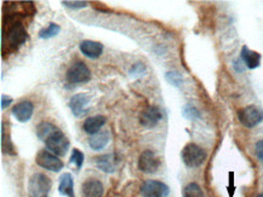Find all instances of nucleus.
Listing matches in <instances>:
<instances>
[{
    "instance_id": "obj_1",
    "label": "nucleus",
    "mask_w": 263,
    "mask_h": 197,
    "mask_svg": "<svg viewBox=\"0 0 263 197\" xmlns=\"http://www.w3.org/2000/svg\"><path fill=\"white\" fill-rule=\"evenodd\" d=\"M51 185V179L48 176L35 173L28 180V197H48Z\"/></svg>"
},
{
    "instance_id": "obj_2",
    "label": "nucleus",
    "mask_w": 263,
    "mask_h": 197,
    "mask_svg": "<svg viewBox=\"0 0 263 197\" xmlns=\"http://www.w3.org/2000/svg\"><path fill=\"white\" fill-rule=\"evenodd\" d=\"M182 160L184 165L190 168H197L200 167L206 160V152L203 148L194 144V143H188L182 150Z\"/></svg>"
},
{
    "instance_id": "obj_3",
    "label": "nucleus",
    "mask_w": 263,
    "mask_h": 197,
    "mask_svg": "<svg viewBox=\"0 0 263 197\" xmlns=\"http://www.w3.org/2000/svg\"><path fill=\"white\" fill-rule=\"evenodd\" d=\"M69 140L67 138V136L61 131L60 128H57L56 131H53L48 138L45 139V146L49 151L55 154L56 156H65L67 151L69 149Z\"/></svg>"
},
{
    "instance_id": "obj_4",
    "label": "nucleus",
    "mask_w": 263,
    "mask_h": 197,
    "mask_svg": "<svg viewBox=\"0 0 263 197\" xmlns=\"http://www.w3.org/2000/svg\"><path fill=\"white\" fill-rule=\"evenodd\" d=\"M66 79L69 83H86L91 80V70L84 62H76L67 70Z\"/></svg>"
},
{
    "instance_id": "obj_5",
    "label": "nucleus",
    "mask_w": 263,
    "mask_h": 197,
    "mask_svg": "<svg viewBox=\"0 0 263 197\" xmlns=\"http://www.w3.org/2000/svg\"><path fill=\"white\" fill-rule=\"evenodd\" d=\"M238 119L245 127L252 128L257 126L263 120V110L255 105H249L238 112Z\"/></svg>"
},
{
    "instance_id": "obj_6",
    "label": "nucleus",
    "mask_w": 263,
    "mask_h": 197,
    "mask_svg": "<svg viewBox=\"0 0 263 197\" xmlns=\"http://www.w3.org/2000/svg\"><path fill=\"white\" fill-rule=\"evenodd\" d=\"M35 161L38 163V166L42 167L44 169H48V171L51 172H60L61 169L63 168V162L59 159V156H56L55 154L49 151L48 149L40 150V151L36 154Z\"/></svg>"
},
{
    "instance_id": "obj_7",
    "label": "nucleus",
    "mask_w": 263,
    "mask_h": 197,
    "mask_svg": "<svg viewBox=\"0 0 263 197\" xmlns=\"http://www.w3.org/2000/svg\"><path fill=\"white\" fill-rule=\"evenodd\" d=\"M160 167V160L153 150H144L138 158V169L147 174H154Z\"/></svg>"
},
{
    "instance_id": "obj_8",
    "label": "nucleus",
    "mask_w": 263,
    "mask_h": 197,
    "mask_svg": "<svg viewBox=\"0 0 263 197\" xmlns=\"http://www.w3.org/2000/svg\"><path fill=\"white\" fill-rule=\"evenodd\" d=\"M141 195L143 197H167L170 195V188L159 180H146L141 186Z\"/></svg>"
},
{
    "instance_id": "obj_9",
    "label": "nucleus",
    "mask_w": 263,
    "mask_h": 197,
    "mask_svg": "<svg viewBox=\"0 0 263 197\" xmlns=\"http://www.w3.org/2000/svg\"><path fill=\"white\" fill-rule=\"evenodd\" d=\"M163 114L159 106L149 105L140 114V123L144 128H154L161 121Z\"/></svg>"
},
{
    "instance_id": "obj_10",
    "label": "nucleus",
    "mask_w": 263,
    "mask_h": 197,
    "mask_svg": "<svg viewBox=\"0 0 263 197\" xmlns=\"http://www.w3.org/2000/svg\"><path fill=\"white\" fill-rule=\"evenodd\" d=\"M90 97L85 95V93H78V95H74L69 101V108L72 110V114L76 118H82L83 115H85L89 113L90 109Z\"/></svg>"
},
{
    "instance_id": "obj_11",
    "label": "nucleus",
    "mask_w": 263,
    "mask_h": 197,
    "mask_svg": "<svg viewBox=\"0 0 263 197\" xmlns=\"http://www.w3.org/2000/svg\"><path fill=\"white\" fill-rule=\"evenodd\" d=\"M33 110H34V105L29 101H22L16 104L12 108V115L15 119L20 122H27L29 121L33 115Z\"/></svg>"
},
{
    "instance_id": "obj_12",
    "label": "nucleus",
    "mask_w": 263,
    "mask_h": 197,
    "mask_svg": "<svg viewBox=\"0 0 263 197\" xmlns=\"http://www.w3.org/2000/svg\"><path fill=\"white\" fill-rule=\"evenodd\" d=\"M79 49L84 56L91 59L99 58L103 52V45L99 41H93V40H84L80 42Z\"/></svg>"
},
{
    "instance_id": "obj_13",
    "label": "nucleus",
    "mask_w": 263,
    "mask_h": 197,
    "mask_svg": "<svg viewBox=\"0 0 263 197\" xmlns=\"http://www.w3.org/2000/svg\"><path fill=\"white\" fill-rule=\"evenodd\" d=\"M103 184L97 179H87L82 185L83 197H103Z\"/></svg>"
},
{
    "instance_id": "obj_14",
    "label": "nucleus",
    "mask_w": 263,
    "mask_h": 197,
    "mask_svg": "<svg viewBox=\"0 0 263 197\" xmlns=\"http://www.w3.org/2000/svg\"><path fill=\"white\" fill-rule=\"evenodd\" d=\"M119 159L116 154H107L96 159V166L100 171L104 173H114L117 171Z\"/></svg>"
},
{
    "instance_id": "obj_15",
    "label": "nucleus",
    "mask_w": 263,
    "mask_h": 197,
    "mask_svg": "<svg viewBox=\"0 0 263 197\" xmlns=\"http://www.w3.org/2000/svg\"><path fill=\"white\" fill-rule=\"evenodd\" d=\"M240 59L245 63L246 68L256 69L261 64V55L258 52L252 51L248 46H242L240 52Z\"/></svg>"
},
{
    "instance_id": "obj_16",
    "label": "nucleus",
    "mask_w": 263,
    "mask_h": 197,
    "mask_svg": "<svg viewBox=\"0 0 263 197\" xmlns=\"http://www.w3.org/2000/svg\"><path fill=\"white\" fill-rule=\"evenodd\" d=\"M104 123H106V118L103 115H95L91 116V118H87L85 121H84L83 129L85 131L87 135H96V133L100 132V129L103 127Z\"/></svg>"
},
{
    "instance_id": "obj_17",
    "label": "nucleus",
    "mask_w": 263,
    "mask_h": 197,
    "mask_svg": "<svg viewBox=\"0 0 263 197\" xmlns=\"http://www.w3.org/2000/svg\"><path fill=\"white\" fill-rule=\"evenodd\" d=\"M59 192L66 197H76V195H74V180L70 173H63L61 176Z\"/></svg>"
},
{
    "instance_id": "obj_18",
    "label": "nucleus",
    "mask_w": 263,
    "mask_h": 197,
    "mask_svg": "<svg viewBox=\"0 0 263 197\" xmlns=\"http://www.w3.org/2000/svg\"><path fill=\"white\" fill-rule=\"evenodd\" d=\"M110 140V135L108 131H103V132H99L96 135L91 136L89 139V145L90 148L95 151H100L106 148Z\"/></svg>"
},
{
    "instance_id": "obj_19",
    "label": "nucleus",
    "mask_w": 263,
    "mask_h": 197,
    "mask_svg": "<svg viewBox=\"0 0 263 197\" xmlns=\"http://www.w3.org/2000/svg\"><path fill=\"white\" fill-rule=\"evenodd\" d=\"M2 150L6 155L15 156L17 154L11 140V137H10V133L8 132V129H5L4 122H2Z\"/></svg>"
},
{
    "instance_id": "obj_20",
    "label": "nucleus",
    "mask_w": 263,
    "mask_h": 197,
    "mask_svg": "<svg viewBox=\"0 0 263 197\" xmlns=\"http://www.w3.org/2000/svg\"><path fill=\"white\" fill-rule=\"evenodd\" d=\"M57 127L53 123L49 122V121H43L40 122L38 126H36V137L43 142H45V139L51 135L53 131H56Z\"/></svg>"
},
{
    "instance_id": "obj_21",
    "label": "nucleus",
    "mask_w": 263,
    "mask_h": 197,
    "mask_svg": "<svg viewBox=\"0 0 263 197\" xmlns=\"http://www.w3.org/2000/svg\"><path fill=\"white\" fill-rule=\"evenodd\" d=\"M61 32V27L56 23H49L48 27L43 28L39 32V38L40 39H51L53 36L59 35Z\"/></svg>"
},
{
    "instance_id": "obj_22",
    "label": "nucleus",
    "mask_w": 263,
    "mask_h": 197,
    "mask_svg": "<svg viewBox=\"0 0 263 197\" xmlns=\"http://www.w3.org/2000/svg\"><path fill=\"white\" fill-rule=\"evenodd\" d=\"M182 193H183V197H205L203 190L197 183H190L185 185Z\"/></svg>"
},
{
    "instance_id": "obj_23",
    "label": "nucleus",
    "mask_w": 263,
    "mask_h": 197,
    "mask_svg": "<svg viewBox=\"0 0 263 197\" xmlns=\"http://www.w3.org/2000/svg\"><path fill=\"white\" fill-rule=\"evenodd\" d=\"M84 160H85V156H84V154L80 151L79 149H73L72 156H70V162L76 165L77 169L82 168Z\"/></svg>"
},
{
    "instance_id": "obj_24",
    "label": "nucleus",
    "mask_w": 263,
    "mask_h": 197,
    "mask_svg": "<svg viewBox=\"0 0 263 197\" xmlns=\"http://www.w3.org/2000/svg\"><path fill=\"white\" fill-rule=\"evenodd\" d=\"M166 79L175 86H180V83H182V76L176 72H168L166 74Z\"/></svg>"
},
{
    "instance_id": "obj_25",
    "label": "nucleus",
    "mask_w": 263,
    "mask_h": 197,
    "mask_svg": "<svg viewBox=\"0 0 263 197\" xmlns=\"http://www.w3.org/2000/svg\"><path fill=\"white\" fill-rule=\"evenodd\" d=\"M62 4L70 9H82V8H86V6L89 5V3L87 2H68V0H65V2H62Z\"/></svg>"
},
{
    "instance_id": "obj_26",
    "label": "nucleus",
    "mask_w": 263,
    "mask_h": 197,
    "mask_svg": "<svg viewBox=\"0 0 263 197\" xmlns=\"http://www.w3.org/2000/svg\"><path fill=\"white\" fill-rule=\"evenodd\" d=\"M183 114H184V116L185 118H188V119H195V118H199V113H198V110L195 109V108H193V106H185L184 108V112H183Z\"/></svg>"
},
{
    "instance_id": "obj_27",
    "label": "nucleus",
    "mask_w": 263,
    "mask_h": 197,
    "mask_svg": "<svg viewBox=\"0 0 263 197\" xmlns=\"http://www.w3.org/2000/svg\"><path fill=\"white\" fill-rule=\"evenodd\" d=\"M255 152H256V156H257V159L259 160V161L263 162V139L256 143Z\"/></svg>"
},
{
    "instance_id": "obj_28",
    "label": "nucleus",
    "mask_w": 263,
    "mask_h": 197,
    "mask_svg": "<svg viewBox=\"0 0 263 197\" xmlns=\"http://www.w3.org/2000/svg\"><path fill=\"white\" fill-rule=\"evenodd\" d=\"M12 103V98L10 96H2V109L8 108V106Z\"/></svg>"
},
{
    "instance_id": "obj_29",
    "label": "nucleus",
    "mask_w": 263,
    "mask_h": 197,
    "mask_svg": "<svg viewBox=\"0 0 263 197\" xmlns=\"http://www.w3.org/2000/svg\"><path fill=\"white\" fill-rule=\"evenodd\" d=\"M257 197H263V192H261V193H259V195H258Z\"/></svg>"
}]
</instances>
